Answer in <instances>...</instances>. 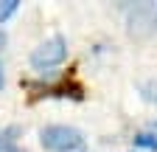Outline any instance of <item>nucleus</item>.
<instances>
[{"mask_svg":"<svg viewBox=\"0 0 157 152\" xmlns=\"http://www.w3.org/2000/svg\"><path fill=\"white\" fill-rule=\"evenodd\" d=\"M3 82H6V79H3V68H0V87H3Z\"/></svg>","mask_w":157,"mask_h":152,"instance_id":"423d86ee","label":"nucleus"},{"mask_svg":"<svg viewBox=\"0 0 157 152\" xmlns=\"http://www.w3.org/2000/svg\"><path fill=\"white\" fill-rule=\"evenodd\" d=\"M3 42H6V37H3V31H0V45H3Z\"/></svg>","mask_w":157,"mask_h":152,"instance_id":"0eeeda50","label":"nucleus"},{"mask_svg":"<svg viewBox=\"0 0 157 152\" xmlns=\"http://www.w3.org/2000/svg\"><path fill=\"white\" fill-rule=\"evenodd\" d=\"M39 141L48 152H73V149H82L84 146V138L76 127H67V124H51L39 132Z\"/></svg>","mask_w":157,"mask_h":152,"instance_id":"f03ea898","label":"nucleus"},{"mask_svg":"<svg viewBox=\"0 0 157 152\" xmlns=\"http://www.w3.org/2000/svg\"><path fill=\"white\" fill-rule=\"evenodd\" d=\"M17 9H20V0H0V23H6Z\"/></svg>","mask_w":157,"mask_h":152,"instance_id":"20e7f679","label":"nucleus"},{"mask_svg":"<svg viewBox=\"0 0 157 152\" xmlns=\"http://www.w3.org/2000/svg\"><path fill=\"white\" fill-rule=\"evenodd\" d=\"M126 34L135 42H154L157 40V0L126 6Z\"/></svg>","mask_w":157,"mask_h":152,"instance_id":"f257e3e1","label":"nucleus"},{"mask_svg":"<svg viewBox=\"0 0 157 152\" xmlns=\"http://www.w3.org/2000/svg\"><path fill=\"white\" fill-rule=\"evenodd\" d=\"M135 146H140V149H154V152H157V135H151V132H140V135L135 138Z\"/></svg>","mask_w":157,"mask_h":152,"instance_id":"39448f33","label":"nucleus"},{"mask_svg":"<svg viewBox=\"0 0 157 152\" xmlns=\"http://www.w3.org/2000/svg\"><path fill=\"white\" fill-rule=\"evenodd\" d=\"M67 59V42H65V37H51V40L45 42H39L34 51H31V65L36 70H45V68H56V65H62Z\"/></svg>","mask_w":157,"mask_h":152,"instance_id":"7ed1b4c3","label":"nucleus"}]
</instances>
